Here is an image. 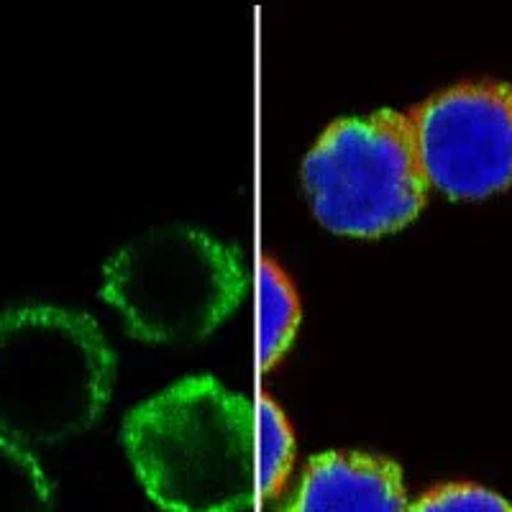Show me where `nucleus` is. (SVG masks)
<instances>
[{
    "mask_svg": "<svg viewBox=\"0 0 512 512\" xmlns=\"http://www.w3.org/2000/svg\"><path fill=\"white\" fill-rule=\"evenodd\" d=\"M400 466L359 451L310 459L285 512H408Z\"/></svg>",
    "mask_w": 512,
    "mask_h": 512,
    "instance_id": "obj_6",
    "label": "nucleus"
},
{
    "mask_svg": "<svg viewBox=\"0 0 512 512\" xmlns=\"http://www.w3.org/2000/svg\"><path fill=\"white\" fill-rule=\"evenodd\" d=\"M256 454H259V492L264 500H272L285 484L295 456V438L285 413L272 397L259 402V423H256Z\"/></svg>",
    "mask_w": 512,
    "mask_h": 512,
    "instance_id": "obj_9",
    "label": "nucleus"
},
{
    "mask_svg": "<svg viewBox=\"0 0 512 512\" xmlns=\"http://www.w3.org/2000/svg\"><path fill=\"white\" fill-rule=\"evenodd\" d=\"M408 118L425 180L448 198H487L512 182L510 82H461Z\"/></svg>",
    "mask_w": 512,
    "mask_h": 512,
    "instance_id": "obj_5",
    "label": "nucleus"
},
{
    "mask_svg": "<svg viewBox=\"0 0 512 512\" xmlns=\"http://www.w3.org/2000/svg\"><path fill=\"white\" fill-rule=\"evenodd\" d=\"M408 512H512V505L482 484L448 482L428 489Z\"/></svg>",
    "mask_w": 512,
    "mask_h": 512,
    "instance_id": "obj_10",
    "label": "nucleus"
},
{
    "mask_svg": "<svg viewBox=\"0 0 512 512\" xmlns=\"http://www.w3.org/2000/svg\"><path fill=\"white\" fill-rule=\"evenodd\" d=\"M116 356L88 313L62 305H16L0 315V433L52 446L103 415Z\"/></svg>",
    "mask_w": 512,
    "mask_h": 512,
    "instance_id": "obj_2",
    "label": "nucleus"
},
{
    "mask_svg": "<svg viewBox=\"0 0 512 512\" xmlns=\"http://www.w3.org/2000/svg\"><path fill=\"white\" fill-rule=\"evenodd\" d=\"M123 446L162 510L241 512L254 502V408L216 377H185L136 405Z\"/></svg>",
    "mask_w": 512,
    "mask_h": 512,
    "instance_id": "obj_1",
    "label": "nucleus"
},
{
    "mask_svg": "<svg viewBox=\"0 0 512 512\" xmlns=\"http://www.w3.org/2000/svg\"><path fill=\"white\" fill-rule=\"evenodd\" d=\"M54 489L36 456L0 436V512H52Z\"/></svg>",
    "mask_w": 512,
    "mask_h": 512,
    "instance_id": "obj_8",
    "label": "nucleus"
},
{
    "mask_svg": "<svg viewBox=\"0 0 512 512\" xmlns=\"http://www.w3.org/2000/svg\"><path fill=\"white\" fill-rule=\"evenodd\" d=\"M300 326V300L285 269L272 259L259 264V356L272 369L290 349Z\"/></svg>",
    "mask_w": 512,
    "mask_h": 512,
    "instance_id": "obj_7",
    "label": "nucleus"
},
{
    "mask_svg": "<svg viewBox=\"0 0 512 512\" xmlns=\"http://www.w3.org/2000/svg\"><path fill=\"white\" fill-rule=\"evenodd\" d=\"M303 185L333 233L374 239L408 226L428 200L413 123L390 108L331 123L305 157Z\"/></svg>",
    "mask_w": 512,
    "mask_h": 512,
    "instance_id": "obj_4",
    "label": "nucleus"
},
{
    "mask_svg": "<svg viewBox=\"0 0 512 512\" xmlns=\"http://www.w3.org/2000/svg\"><path fill=\"white\" fill-rule=\"evenodd\" d=\"M246 290L239 251L185 223L139 233L108 259L100 295L128 333L154 344L216 331Z\"/></svg>",
    "mask_w": 512,
    "mask_h": 512,
    "instance_id": "obj_3",
    "label": "nucleus"
}]
</instances>
